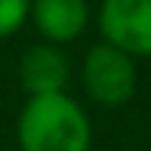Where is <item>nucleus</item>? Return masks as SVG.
I'll return each mask as SVG.
<instances>
[{
  "label": "nucleus",
  "mask_w": 151,
  "mask_h": 151,
  "mask_svg": "<svg viewBox=\"0 0 151 151\" xmlns=\"http://www.w3.org/2000/svg\"><path fill=\"white\" fill-rule=\"evenodd\" d=\"M16 139L22 151H90L93 123L68 93L28 96L16 120Z\"/></svg>",
  "instance_id": "1"
},
{
  "label": "nucleus",
  "mask_w": 151,
  "mask_h": 151,
  "mask_svg": "<svg viewBox=\"0 0 151 151\" xmlns=\"http://www.w3.org/2000/svg\"><path fill=\"white\" fill-rule=\"evenodd\" d=\"M80 83H83V93L93 105L123 108L136 96L139 68L129 52L99 40L86 50L83 62H80Z\"/></svg>",
  "instance_id": "2"
},
{
  "label": "nucleus",
  "mask_w": 151,
  "mask_h": 151,
  "mask_svg": "<svg viewBox=\"0 0 151 151\" xmlns=\"http://www.w3.org/2000/svg\"><path fill=\"white\" fill-rule=\"evenodd\" d=\"M96 25L105 43L133 59L151 56V0H99Z\"/></svg>",
  "instance_id": "3"
},
{
  "label": "nucleus",
  "mask_w": 151,
  "mask_h": 151,
  "mask_svg": "<svg viewBox=\"0 0 151 151\" xmlns=\"http://www.w3.org/2000/svg\"><path fill=\"white\" fill-rule=\"evenodd\" d=\"M19 83L28 96H52L68 93L71 83V59L56 43H40L28 46L19 59Z\"/></svg>",
  "instance_id": "4"
},
{
  "label": "nucleus",
  "mask_w": 151,
  "mask_h": 151,
  "mask_svg": "<svg viewBox=\"0 0 151 151\" xmlns=\"http://www.w3.org/2000/svg\"><path fill=\"white\" fill-rule=\"evenodd\" d=\"M90 0H31L28 22L40 34V40L65 46L90 28Z\"/></svg>",
  "instance_id": "5"
},
{
  "label": "nucleus",
  "mask_w": 151,
  "mask_h": 151,
  "mask_svg": "<svg viewBox=\"0 0 151 151\" xmlns=\"http://www.w3.org/2000/svg\"><path fill=\"white\" fill-rule=\"evenodd\" d=\"M31 16V0H0V40L25 28Z\"/></svg>",
  "instance_id": "6"
}]
</instances>
